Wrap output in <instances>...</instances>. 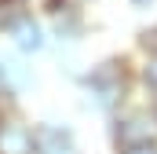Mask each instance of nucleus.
<instances>
[{
	"label": "nucleus",
	"mask_w": 157,
	"mask_h": 154,
	"mask_svg": "<svg viewBox=\"0 0 157 154\" xmlns=\"http://www.w3.org/2000/svg\"><path fill=\"white\" fill-rule=\"evenodd\" d=\"M44 22H48V33L59 48H80L84 37L91 33V22H88V11L77 4H62V7H51V11H40Z\"/></svg>",
	"instance_id": "obj_4"
},
{
	"label": "nucleus",
	"mask_w": 157,
	"mask_h": 154,
	"mask_svg": "<svg viewBox=\"0 0 157 154\" xmlns=\"http://www.w3.org/2000/svg\"><path fill=\"white\" fill-rule=\"evenodd\" d=\"M143 51H157V18H150V26H143L135 33V55Z\"/></svg>",
	"instance_id": "obj_8"
},
{
	"label": "nucleus",
	"mask_w": 157,
	"mask_h": 154,
	"mask_svg": "<svg viewBox=\"0 0 157 154\" xmlns=\"http://www.w3.org/2000/svg\"><path fill=\"white\" fill-rule=\"evenodd\" d=\"M70 4H77V7H84V11H88V7H91V4H99V0H70Z\"/></svg>",
	"instance_id": "obj_13"
},
{
	"label": "nucleus",
	"mask_w": 157,
	"mask_h": 154,
	"mask_svg": "<svg viewBox=\"0 0 157 154\" xmlns=\"http://www.w3.org/2000/svg\"><path fill=\"white\" fill-rule=\"evenodd\" d=\"M128 7L132 11H150V7H157V0H128Z\"/></svg>",
	"instance_id": "obj_11"
},
{
	"label": "nucleus",
	"mask_w": 157,
	"mask_h": 154,
	"mask_svg": "<svg viewBox=\"0 0 157 154\" xmlns=\"http://www.w3.org/2000/svg\"><path fill=\"white\" fill-rule=\"evenodd\" d=\"M4 40L11 44L15 55L22 59H37L48 51L51 33H48V22L40 15V7H15V11H4Z\"/></svg>",
	"instance_id": "obj_3"
},
{
	"label": "nucleus",
	"mask_w": 157,
	"mask_h": 154,
	"mask_svg": "<svg viewBox=\"0 0 157 154\" xmlns=\"http://www.w3.org/2000/svg\"><path fill=\"white\" fill-rule=\"evenodd\" d=\"M33 154H84L77 128L59 117H40L33 125Z\"/></svg>",
	"instance_id": "obj_5"
},
{
	"label": "nucleus",
	"mask_w": 157,
	"mask_h": 154,
	"mask_svg": "<svg viewBox=\"0 0 157 154\" xmlns=\"http://www.w3.org/2000/svg\"><path fill=\"white\" fill-rule=\"evenodd\" d=\"M4 11H15V7H37V0H0Z\"/></svg>",
	"instance_id": "obj_9"
},
{
	"label": "nucleus",
	"mask_w": 157,
	"mask_h": 154,
	"mask_svg": "<svg viewBox=\"0 0 157 154\" xmlns=\"http://www.w3.org/2000/svg\"><path fill=\"white\" fill-rule=\"evenodd\" d=\"M62 4H70V0H37L40 11H51V7H62Z\"/></svg>",
	"instance_id": "obj_12"
},
{
	"label": "nucleus",
	"mask_w": 157,
	"mask_h": 154,
	"mask_svg": "<svg viewBox=\"0 0 157 154\" xmlns=\"http://www.w3.org/2000/svg\"><path fill=\"white\" fill-rule=\"evenodd\" d=\"M7 110H11V107H4V103H0V117H4V114H7Z\"/></svg>",
	"instance_id": "obj_15"
},
{
	"label": "nucleus",
	"mask_w": 157,
	"mask_h": 154,
	"mask_svg": "<svg viewBox=\"0 0 157 154\" xmlns=\"http://www.w3.org/2000/svg\"><path fill=\"white\" fill-rule=\"evenodd\" d=\"M33 125L22 107H11L0 117V154H33Z\"/></svg>",
	"instance_id": "obj_6"
},
{
	"label": "nucleus",
	"mask_w": 157,
	"mask_h": 154,
	"mask_svg": "<svg viewBox=\"0 0 157 154\" xmlns=\"http://www.w3.org/2000/svg\"><path fill=\"white\" fill-rule=\"evenodd\" d=\"M106 140L113 154L128 151V147H143V143H157L154 107L146 99H132L128 107H121L113 117H106Z\"/></svg>",
	"instance_id": "obj_2"
},
{
	"label": "nucleus",
	"mask_w": 157,
	"mask_h": 154,
	"mask_svg": "<svg viewBox=\"0 0 157 154\" xmlns=\"http://www.w3.org/2000/svg\"><path fill=\"white\" fill-rule=\"evenodd\" d=\"M135 84H139V92H143L146 103L157 99V51L135 55Z\"/></svg>",
	"instance_id": "obj_7"
},
{
	"label": "nucleus",
	"mask_w": 157,
	"mask_h": 154,
	"mask_svg": "<svg viewBox=\"0 0 157 154\" xmlns=\"http://www.w3.org/2000/svg\"><path fill=\"white\" fill-rule=\"evenodd\" d=\"M121 154H157V143H143V147H128Z\"/></svg>",
	"instance_id": "obj_10"
},
{
	"label": "nucleus",
	"mask_w": 157,
	"mask_h": 154,
	"mask_svg": "<svg viewBox=\"0 0 157 154\" xmlns=\"http://www.w3.org/2000/svg\"><path fill=\"white\" fill-rule=\"evenodd\" d=\"M0 37H4V7H0Z\"/></svg>",
	"instance_id": "obj_14"
},
{
	"label": "nucleus",
	"mask_w": 157,
	"mask_h": 154,
	"mask_svg": "<svg viewBox=\"0 0 157 154\" xmlns=\"http://www.w3.org/2000/svg\"><path fill=\"white\" fill-rule=\"evenodd\" d=\"M77 92H80L84 110L113 117L139 92V84H135V55L113 51V55H102V59L88 63L84 74H80V81H77Z\"/></svg>",
	"instance_id": "obj_1"
},
{
	"label": "nucleus",
	"mask_w": 157,
	"mask_h": 154,
	"mask_svg": "<svg viewBox=\"0 0 157 154\" xmlns=\"http://www.w3.org/2000/svg\"><path fill=\"white\" fill-rule=\"evenodd\" d=\"M150 107H154V117H157V99H150Z\"/></svg>",
	"instance_id": "obj_16"
}]
</instances>
